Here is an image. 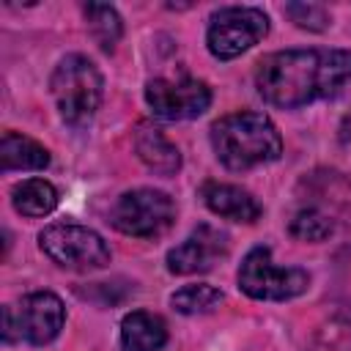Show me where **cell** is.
Segmentation results:
<instances>
[{"mask_svg": "<svg viewBox=\"0 0 351 351\" xmlns=\"http://www.w3.org/2000/svg\"><path fill=\"white\" fill-rule=\"evenodd\" d=\"M310 285V274L299 266H277L271 261L269 247H252L239 266V288L252 299L285 302L304 293Z\"/></svg>", "mask_w": 351, "mask_h": 351, "instance_id": "277c9868", "label": "cell"}, {"mask_svg": "<svg viewBox=\"0 0 351 351\" xmlns=\"http://www.w3.org/2000/svg\"><path fill=\"white\" fill-rule=\"evenodd\" d=\"M11 200L25 217H47L58 206V189L44 178H27L11 189Z\"/></svg>", "mask_w": 351, "mask_h": 351, "instance_id": "9a60e30c", "label": "cell"}, {"mask_svg": "<svg viewBox=\"0 0 351 351\" xmlns=\"http://www.w3.org/2000/svg\"><path fill=\"white\" fill-rule=\"evenodd\" d=\"M266 33H269V16L261 8L228 5L211 16L206 44L214 58L230 60V58H239L241 52H247L250 47H255Z\"/></svg>", "mask_w": 351, "mask_h": 351, "instance_id": "52a82bcc", "label": "cell"}, {"mask_svg": "<svg viewBox=\"0 0 351 351\" xmlns=\"http://www.w3.org/2000/svg\"><path fill=\"white\" fill-rule=\"evenodd\" d=\"M85 19H88V30L90 36L96 38V44L104 49V52H112L121 33H123V25H121V16L112 5H104V3H88L85 8Z\"/></svg>", "mask_w": 351, "mask_h": 351, "instance_id": "2e32d148", "label": "cell"}, {"mask_svg": "<svg viewBox=\"0 0 351 351\" xmlns=\"http://www.w3.org/2000/svg\"><path fill=\"white\" fill-rule=\"evenodd\" d=\"M14 329H19V326H16V321H14V307L8 304V307H3V340H5V343H11V340L16 337Z\"/></svg>", "mask_w": 351, "mask_h": 351, "instance_id": "44dd1931", "label": "cell"}, {"mask_svg": "<svg viewBox=\"0 0 351 351\" xmlns=\"http://www.w3.org/2000/svg\"><path fill=\"white\" fill-rule=\"evenodd\" d=\"M145 101L162 121H189L208 110L211 90L200 80H151L145 85Z\"/></svg>", "mask_w": 351, "mask_h": 351, "instance_id": "ba28073f", "label": "cell"}, {"mask_svg": "<svg viewBox=\"0 0 351 351\" xmlns=\"http://www.w3.org/2000/svg\"><path fill=\"white\" fill-rule=\"evenodd\" d=\"M351 80V49H285L258 63V93L282 110L335 96Z\"/></svg>", "mask_w": 351, "mask_h": 351, "instance_id": "6da1fadb", "label": "cell"}, {"mask_svg": "<svg viewBox=\"0 0 351 351\" xmlns=\"http://www.w3.org/2000/svg\"><path fill=\"white\" fill-rule=\"evenodd\" d=\"M310 351H351V318H332L324 324L315 332Z\"/></svg>", "mask_w": 351, "mask_h": 351, "instance_id": "d6986e66", "label": "cell"}, {"mask_svg": "<svg viewBox=\"0 0 351 351\" xmlns=\"http://www.w3.org/2000/svg\"><path fill=\"white\" fill-rule=\"evenodd\" d=\"M225 255H228V236L214 230L211 225H200L189 239H184L167 252V269L173 274H200V271H211Z\"/></svg>", "mask_w": 351, "mask_h": 351, "instance_id": "9c48e42d", "label": "cell"}, {"mask_svg": "<svg viewBox=\"0 0 351 351\" xmlns=\"http://www.w3.org/2000/svg\"><path fill=\"white\" fill-rule=\"evenodd\" d=\"M167 343V326L148 310H134L121 321L123 351H159Z\"/></svg>", "mask_w": 351, "mask_h": 351, "instance_id": "4fadbf2b", "label": "cell"}, {"mask_svg": "<svg viewBox=\"0 0 351 351\" xmlns=\"http://www.w3.org/2000/svg\"><path fill=\"white\" fill-rule=\"evenodd\" d=\"M134 151L143 159V165L151 167L159 176H173L181 167L178 148L156 126H148V123L137 126V132H134Z\"/></svg>", "mask_w": 351, "mask_h": 351, "instance_id": "7c38bea8", "label": "cell"}, {"mask_svg": "<svg viewBox=\"0 0 351 351\" xmlns=\"http://www.w3.org/2000/svg\"><path fill=\"white\" fill-rule=\"evenodd\" d=\"M200 197L217 217H225L233 222H255L261 217V203L236 184L206 181L200 186Z\"/></svg>", "mask_w": 351, "mask_h": 351, "instance_id": "8fae6325", "label": "cell"}, {"mask_svg": "<svg viewBox=\"0 0 351 351\" xmlns=\"http://www.w3.org/2000/svg\"><path fill=\"white\" fill-rule=\"evenodd\" d=\"M211 145L228 170H250L269 165L282 154V140L269 115L241 110L230 112L211 126Z\"/></svg>", "mask_w": 351, "mask_h": 351, "instance_id": "7a4b0ae2", "label": "cell"}, {"mask_svg": "<svg viewBox=\"0 0 351 351\" xmlns=\"http://www.w3.org/2000/svg\"><path fill=\"white\" fill-rule=\"evenodd\" d=\"M63 318H66L63 302L49 291L27 293L16 307L19 335L33 346H44V343L55 340L63 326Z\"/></svg>", "mask_w": 351, "mask_h": 351, "instance_id": "30bf717a", "label": "cell"}, {"mask_svg": "<svg viewBox=\"0 0 351 351\" xmlns=\"http://www.w3.org/2000/svg\"><path fill=\"white\" fill-rule=\"evenodd\" d=\"M38 244L44 255H49L58 266L69 271H96L110 263V250L104 239L82 225L58 222L38 233Z\"/></svg>", "mask_w": 351, "mask_h": 351, "instance_id": "5b68a950", "label": "cell"}, {"mask_svg": "<svg viewBox=\"0 0 351 351\" xmlns=\"http://www.w3.org/2000/svg\"><path fill=\"white\" fill-rule=\"evenodd\" d=\"M285 14L293 19V25L304 27V30H326L329 27V14L324 5L318 3H288Z\"/></svg>", "mask_w": 351, "mask_h": 351, "instance_id": "ffe728a7", "label": "cell"}, {"mask_svg": "<svg viewBox=\"0 0 351 351\" xmlns=\"http://www.w3.org/2000/svg\"><path fill=\"white\" fill-rule=\"evenodd\" d=\"M101 74L85 55H66L49 77V93L58 115L74 129L93 121L101 104Z\"/></svg>", "mask_w": 351, "mask_h": 351, "instance_id": "3957f363", "label": "cell"}, {"mask_svg": "<svg viewBox=\"0 0 351 351\" xmlns=\"http://www.w3.org/2000/svg\"><path fill=\"white\" fill-rule=\"evenodd\" d=\"M0 165L5 173L8 170H44L49 165V151L25 134L5 132L0 140Z\"/></svg>", "mask_w": 351, "mask_h": 351, "instance_id": "5bb4252c", "label": "cell"}, {"mask_svg": "<svg viewBox=\"0 0 351 351\" xmlns=\"http://www.w3.org/2000/svg\"><path fill=\"white\" fill-rule=\"evenodd\" d=\"M332 230H335L332 219L318 208H302L291 219V236H296L302 241H324L332 236Z\"/></svg>", "mask_w": 351, "mask_h": 351, "instance_id": "ac0fdd59", "label": "cell"}, {"mask_svg": "<svg viewBox=\"0 0 351 351\" xmlns=\"http://www.w3.org/2000/svg\"><path fill=\"white\" fill-rule=\"evenodd\" d=\"M173 219H176V203L170 200V195L159 189L123 192L110 211V222L121 233L137 239H156L167 233Z\"/></svg>", "mask_w": 351, "mask_h": 351, "instance_id": "8992f818", "label": "cell"}, {"mask_svg": "<svg viewBox=\"0 0 351 351\" xmlns=\"http://www.w3.org/2000/svg\"><path fill=\"white\" fill-rule=\"evenodd\" d=\"M222 302H225L222 291H219V288H214V285H206V282L184 285L181 291H176V293L170 296L173 310H178V313H184V315L211 313V310H217Z\"/></svg>", "mask_w": 351, "mask_h": 351, "instance_id": "e0dca14e", "label": "cell"}]
</instances>
